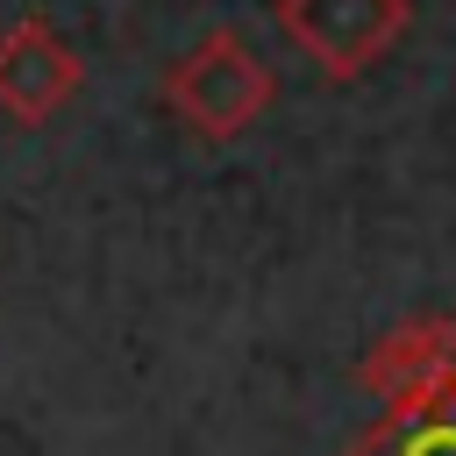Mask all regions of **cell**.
Instances as JSON below:
<instances>
[{
    "mask_svg": "<svg viewBox=\"0 0 456 456\" xmlns=\"http://www.w3.org/2000/svg\"><path fill=\"white\" fill-rule=\"evenodd\" d=\"M157 93H164V107H171L192 135L235 142V135L256 128V114L271 107L278 86H271L264 57H256L235 28H214V36H200L185 57H171V71L157 78Z\"/></svg>",
    "mask_w": 456,
    "mask_h": 456,
    "instance_id": "1",
    "label": "cell"
},
{
    "mask_svg": "<svg viewBox=\"0 0 456 456\" xmlns=\"http://www.w3.org/2000/svg\"><path fill=\"white\" fill-rule=\"evenodd\" d=\"M356 385L378 399V420L456 413V314H413V321L385 328L363 349Z\"/></svg>",
    "mask_w": 456,
    "mask_h": 456,
    "instance_id": "2",
    "label": "cell"
},
{
    "mask_svg": "<svg viewBox=\"0 0 456 456\" xmlns=\"http://www.w3.org/2000/svg\"><path fill=\"white\" fill-rule=\"evenodd\" d=\"M413 28V0H278V36L328 78H363Z\"/></svg>",
    "mask_w": 456,
    "mask_h": 456,
    "instance_id": "3",
    "label": "cell"
},
{
    "mask_svg": "<svg viewBox=\"0 0 456 456\" xmlns=\"http://www.w3.org/2000/svg\"><path fill=\"white\" fill-rule=\"evenodd\" d=\"M86 86V57L71 50V36H57L43 14H21L0 36V114L14 128H43L57 121Z\"/></svg>",
    "mask_w": 456,
    "mask_h": 456,
    "instance_id": "4",
    "label": "cell"
},
{
    "mask_svg": "<svg viewBox=\"0 0 456 456\" xmlns=\"http://www.w3.org/2000/svg\"><path fill=\"white\" fill-rule=\"evenodd\" d=\"M349 456H456V413H428V420H370Z\"/></svg>",
    "mask_w": 456,
    "mask_h": 456,
    "instance_id": "5",
    "label": "cell"
}]
</instances>
